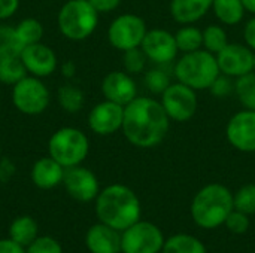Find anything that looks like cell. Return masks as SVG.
Listing matches in <instances>:
<instances>
[{
	"mask_svg": "<svg viewBox=\"0 0 255 253\" xmlns=\"http://www.w3.org/2000/svg\"><path fill=\"white\" fill-rule=\"evenodd\" d=\"M85 245L91 253H121V233L100 222L87 231Z\"/></svg>",
	"mask_w": 255,
	"mask_h": 253,
	"instance_id": "cell-18",
	"label": "cell"
},
{
	"mask_svg": "<svg viewBox=\"0 0 255 253\" xmlns=\"http://www.w3.org/2000/svg\"><path fill=\"white\" fill-rule=\"evenodd\" d=\"M163 231L152 222L137 221L121 233V253H161Z\"/></svg>",
	"mask_w": 255,
	"mask_h": 253,
	"instance_id": "cell-7",
	"label": "cell"
},
{
	"mask_svg": "<svg viewBox=\"0 0 255 253\" xmlns=\"http://www.w3.org/2000/svg\"><path fill=\"white\" fill-rule=\"evenodd\" d=\"M63 185L67 194L73 200L81 203H90L96 200L100 192L96 174L90 169L82 167L81 164L64 169Z\"/></svg>",
	"mask_w": 255,
	"mask_h": 253,
	"instance_id": "cell-12",
	"label": "cell"
},
{
	"mask_svg": "<svg viewBox=\"0 0 255 253\" xmlns=\"http://www.w3.org/2000/svg\"><path fill=\"white\" fill-rule=\"evenodd\" d=\"M242 4H244L247 12L255 15V0H242Z\"/></svg>",
	"mask_w": 255,
	"mask_h": 253,
	"instance_id": "cell-42",
	"label": "cell"
},
{
	"mask_svg": "<svg viewBox=\"0 0 255 253\" xmlns=\"http://www.w3.org/2000/svg\"><path fill=\"white\" fill-rule=\"evenodd\" d=\"M175 40L179 52L188 54L203 48V33L196 25H184L175 33Z\"/></svg>",
	"mask_w": 255,
	"mask_h": 253,
	"instance_id": "cell-24",
	"label": "cell"
},
{
	"mask_svg": "<svg viewBox=\"0 0 255 253\" xmlns=\"http://www.w3.org/2000/svg\"><path fill=\"white\" fill-rule=\"evenodd\" d=\"M212 10L215 18L224 25H238L247 12L242 0H214Z\"/></svg>",
	"mask_w": 255,
	"mask_h": 253,
	"instance_id": "cell-21",
	"label": "cell"
},
{
	"mask_svg": "<svg viewBox=\"0 0 255 253\" xmlns=\"http://www.w3.org/2000/svg\"><path fill=\"white\" fill-rule=\"evenodd\" d=\"M102 94L105 100L127 106L137 97V86L131 75L121 70L109 72L102 81Z\"/></svg>",
	"mask_w": 255,
	"mask_h": 253,
	"instance_id": "cell-17",
	"label": "cell"
},
{
	"mask_svg": "<svg viewBox=\"0 0 255 253\" xmlns=\"http://www.w3.org/2000/svg\"><path fill=\"white\" fill-rule=\"evenodd\" d=\"M142 206L133 189L114 183L102 189L96 198V215L100 222L123 233L140 221Z\"/></svg>",
	"mask_w": 255,
	"mask_h": 253,
	"instance_id": "cell-2",
	"label": "cell"
},
{
	"mask_svg": "<svg viewBox=\"0 0 255 253\" xmlns=\"http://www.w3.org/2000/svg\"><path fill=\"white\" fill-rule=\"evenodd\" d=\"M148 31L146 22L136 13H123L117 16L108 28V40L118 51L139 48Z\"/></svg>",
	"mask_w": 255,
	"mask_h": 253,
	"instance_id": "cell-9",
	"label": "cell"
},
{
	"mask_svg": "<svg viewBox=\"0 0 255 253\" xmlns=\"http://www.w3.org/2000/svg\"><path fill=\"white\" fill-rule=\"evenodd\" d=\"M37 222L31 216H18L9 227V239L22 248H27L37 237Z\"/></svg>",
	"mask_w": 255,
	"mask_h": 253,
	"instance_id": "cell-22",
	"label": "cell"
},
{
	"mask_svg": "<svg viewBox=\"0 0 255 253\" xmlns=\"http://www.w3.org/2000/svg\"><path fill=\"white\" fill-rule=\"evenodd\" d=\"M146 55L142 51V48H133V49H127L123 52V67L124 72H127L128 75H139L143 73L145 67H146Z\"/></svg>",
	"mask_w": 255,
	"mask_h": 253,
	"instance_id": "cell-33",
	"label": "cell"
},
{
	"mask_svg": "<svg viewBox=\"0 0 255 253\" xmlns=\"http://www.w3.org/2000/svg\"><path fill=\"white\" fill-rule=\"evenodd\" d=\"M19 57L27 69V73L36 78L51 76L58 66L55 52L48 45H43L42 42L24 46Z\"/></svg>",
	"mask_w": 255,
	"mask_h": 253,
	"instance_id": "cell-16",
	"label": "cell"
},
{
	"mask_svg": "<svg viewBox=\"0 0 255 253\" xmlns=\"http://www.w3.org/2000/svg\"><path fill=\"white\" fill-rule=\"evenodd\" d=\"M19 6V0H0V19L10 18Z\"/></svg>",
	"mask_w": 255,
	"mask_h": 253,
	"instance_id": "cell-38",
	"label": "cell"
},
{
	"mask_svg": "<svg viewBox=\"0 0 255 253\" xmlns=\"http://www.w3.org/2000/svg\"><path fill=\"white\" fill-rule=\"evenodd\" d=\"M61 73H63V76H66V78L75 76V73H76V66H75V63H73V61H66V63H63V66H61Z\"/></svg>",
	"mask_w": 255,
	"mask_h": 253,
	"instance_id": "cell-41",
	"label": "cell"
},
{
	"mask_svg": "<svg viewBox=\"0 0 255 253\" xmlns=\"http://www.w3.org/2000/svg\"><path fill=\"white\" fill-rule=\"evenodd\" d=\"M124 106L105 100L88 113V127L97 136H111L123 128Z\"/></svg>",
	"mask_w": 255,
	"mask_h": 253,
	"instance_id": "cell-15",
	"label": "cell"
},
{
	"mask_svg": "<svg viewBox=\"0 0 255 253\" xmlns=\"http://www.w3.org/2000/svg\"><path fill=\"white\" fill-rule=\"evenodd\" d=\"M64 167L52 157H43L37 160L31 167V180L40 189H52L63 183Z\"/></svg>",
	"mask_w": 255,
	"mask_h": 253,
	"instance_id": "cell-19",
	"label": "cell"
},
{
	"mask_svg": "<svg viewBox=\"0 0 255 253\" xmlns=\"http://www.w3.org/2000/svg\"><path fill=\"white\" fill-rule=\"evenodd\" d=\"M48 152L64 169L79 166L90 152V140L79 128L63 127L51 136Z\"/></svg>",
	"mask_w": 255,
	"mask_h": 253,
	"instance_id": "cell-6",
	"label": "cell"
},
{
	"mask_svg": "<svg viewBox=\"0 0 255 253\" xmlns=\"http://www.w3.org/2000/svg\"><path fill=\"white\" fill-rule=\"evenodd\" d=\"M25 253H63V249H61V245L55 239L48 237V236H43V237L37 236L27 246Z\"/></svg>",
	"mask_w": 255,
	"mask_h": 253,
	"instance_id": "cell-34",
	"label": "cell"
},
{
	"mask_svg": "<svg viewBox=\"0 0 255 253\" xmlns=\"http://www.w3.org/2000/svg\"><path fill=\"white\" fill-rule=\"evenodd\" d=\"M224 225H226V228H227L230 233H233V234H238V236L245 234V233L250 230V216L235 209V210L229 215V218L226 219Z\"/></svg>",
	"mask_w": 255,
	"mask_h": 253,
	"instance_id": "cell-35",
	"label": "cell"
},
{
	"mask_svg": "<svg viewBox=\"0 0 255 253\" xmlns=\"http://www.w3.org/2000/svg\"><path fill=\"white\" fill-rule=\"evenodd\" d=\"M58 101L69 113H76L84 106V92L75 85H63L58 89Z\"/></svg>",
	"mask_w": 255,
	"mask_h": 253,
	"instance_id": "cell-29",
	"label": "cell"
},
{
	"mask_svg": "<svg viewBox=\"0 0 255 253\" xmlns=\"http://www.w3.org/2000/svg\"><path fill=\"white\" fill-rule=\"evenodd\" d=\"M27 76V69L19 55H10L0 58V82L6 85H15L18 81Z\"/></svg>",
	"mask_w": 255,
	"mask_h": 253,
	"instance_id": "cell-25",
	"label": "cell"
},
{
	"mask_svg": "<svg viewBox=\"0 0 255 253\" xmlns=\"http://www.w3.org/2000/svg\"><path fill=\"white\" fill-rule=\"evenodd\" d=\"M0 253H25V249L10 239L0 240Z\"/></svg>",
	"mask_w": 255,
	"mask_h": 253,
	"instance_id": "cell-40",
	"label": "cell"
},
{
	"mask_svg": "<svg viewBox=\"0 0 255 253\" xmlns=\"http://www.w3.org/2000/svg\"><path fill=\"white\" fill-rule=\"evenodd\" d=\"M161 253H208L205 245L194 236L179 233L164 242Z\"/></svg>",
	"mask_w": 255,
	"mask_h": 253,
	"instance_id": "cell-23",
	"label": "cell"
},
{
	"mask_svg": "<svg viewBox=\"0 0 255 253\" xmlns=\"http://www.w3.org/2000/svg\"><path fill=\"white\" fill-rule=\"evenodd\" d=\"M170 119L160 103L152 97H136L124 106L123 134L136 148L152 149L166 139Z\"/></svg>",
	"mask_w": 255,
	"mask_h": 253,
	"instance_id": "cell-1",
	"label": "cell"
},
{
	"mask_svg": "<svg viewBox=\"0 0 255 253\" xmlns=\"http://www.w3.org/2000/svg\"><path fill=\"white\" fill-rule=\"evenodd\" d=\"M235 209L251 216L255 215V183H247L233 194Z\"/></svg>",
	"mask_w": 255,
	"mask_h": 253,
	"instance_id": "cell-32",
	"label": "cell"
},
{
	"mask_svg": "<svg viewBox=\"0 0 255 253\" xmlns=\"http://www.w3.org/2000/svg\"><path fill=\"white\" fill-rule=\"evenodd\" d=\"M143 82H145L146 89L154 95H161L172 84L169 73L161 66L148 70L143 76Z\"/></svg>",
	"mask_w": 255,
	"mask_h": 253,
	"instance_id": "cell-31",
	"label": "cell"
},
{
	"mask_svg": "<svg viewBox=\"0 0 255 253\" xmlns=\"http://www.w3.org/2000/svg\"><path fill=\"white\" fill-rule=\"evenodd\" d=\"M212 3L214 0H172L170 13L182 25L196 24L212 9Z\"/></svg>",
	"mask_w": 255,
	"mask_h": 253,
	"instance_id": "cell-20",
	"label": "cell"
},
{
	"mask_svg": "<svg viewBox=\"0 0 255 253\" xmlns=\"http://www.w3.org/2000/svg\"><path fill=\"white\" fill-rule=\"evenodd\" d=\"M233 210V194L221 183L205 185L194 195L190 206V213L194 224L203 230L220 228Z\"/></svg>",
	"mask_w": 255,
	"mask_h": 253,
	"instance_id": "cell-3",
	"label": "cell"
},
{
	"mask_svg": "<svg viewBox=\"0 0 255 253\" xmlns=\"http://www.w3.org/2000/svg\"><path fill=\"white\" fill-rule=\"evenodd\" d=\"M254 72H255V51H254Z\"/></svg>",
	"mask_w": 255,
	"mask_h": 253,
	"instance_id": "cell-43",
	"label": "cell"
},
{
	"mask_svg": "<svg viewBox=\"0 0 255 253\" xmlns=\"http://www.w3.org/2000/svg\"><path fill=\"white\" fill-rule=\"evenodd\" d=\"M15 30H16V34H18V37L24 46L31 45V43H37L43 37V25L40 24V21H37L34 18L21 19L16 24Z\"/></svg>",
	"mask_w": 255,
	"mask_h": 253,
	"instance_id": "cell-28",
	"label": "cell"
},
{
	"mask_svg": "<svg viewBox=\"0 0 255 253\" xmlns=\"http://www.w3.org/2000/svg\"><path fill=\"white\" fill-rule=\"evenodd\" d=\"M220 72L232 79L254 72V51L242 43H229L217 55Z\"/></svg>",
	"mask_w": 255,
	"mask_h": 253,
	"instance_id": "cell-13",
	"label": "cell"
},
{
	"mask_svg": "<svg viewBox=\"0 0 255 253\" xmlns=\"http://www.w3.org/2000/svg\"><path fill=\"white\" fill-rule=\"evenodd\" d=\"M227 142L239 152H255V110L244 109L235 113L226 125Z\"/></svg>",
	"mask_w": 255,
	"mask_h": 253,
	"instance_id": "cell-11",
	"label": "cell"
},
{
	"mask_svg": "<svg viewBox=\"0 0 255 253\" xmlns=\"http://www.w3.org/2000/svg\"><path fill=\"white\" fill-rule=\"evenodd\" d=\"M202 33H203V49H206L214 55H217L230 43L227 31L220 24H211L206 28H203Z\"/></svg>",
	"mask_w": 255,
	"mask_h": 253,
	"instance_id": "cell-26",
	"label": "cell"
},
{
	"mask_svg": "<svg viewBox=\"0 0 255 253\" xmlns=\"http://www.w3.org/2000/svg\"><path fill=\"white\" fill-rule=\"evenodd\" d=\"M12 103L24 115H40L49 104V91L36 76H25L12 85Z\"/></svg>",
	"mask_w": 255,
	"mask_h": 253,
	"instance_id": "cell-8",
	"label": "cell"
},
{
	"mask_svg": "<svg viewBox=\"0 0 255 253\" xmlns=\"http://www.w3.org/2000/svg\"><path fill=\"white\" fill-rule=\"evenodd\" d=\"M235 94L245 109L255 110V72L236 79Z\"/></svg>",
	"mask_w": 255,
	"mask_h": 253,
	"instance_id": "cell-27",
	"label": "cell"
},
{
	"mask_svg": "<svg viewBox=\"0 0 255 253\" xmlns=\"http://www.w3.org/2000/svg\"><path fill=\"white\" fill-rule=\"evenodd\" d=\"M209 91L217 98H227L232 92H235V82L232 81V78L220 73V76L211 85Z\"/></svg>",
	"mask_w": 255,
	"mask_h": 253,
	"instance_id": "cell-36",
	"label": "cell"
},
{
	"mask_svg": "<svg viewBox=\"0 0 255 253\" xmlns=\"http://www.w3.org/2000/svg\"><path fill=\"white\" fill-rule=\"evenodd\" d=\"M140 48L145 52L148 61H152L154 64L158 66H166L172 63L179 52L175 34L163 28L148 30L142 40Z\"/></svg>",
	"mask_w": 255,
	"mask_h": 253,
	"instance_id": "cell-14",
	"label": "cell"
},
{
	"mask_svg": "<svg viewBox=\"0 0 255 253\" xmlns=\"http://www.w3.org/2000/svg\"><path fill=\"white\" fill-rule=\"evenodd\" d=\"M88 1L93 4V7H94L99 13L112 12V10H115V9L120 6V3H121V0H88Z\"/></svg>",
	"mask_w": 255,
	"mask_h": 253,
	"instance_id": "cell-37",
	"label": "cell"
},
{
	"mask_svg": "<svg viewBox=\"0 0 255 253\" xmlns=\"http://www.w3.org/2000/svg\"><path fill=\"white\" fill-rule=\"evenodd\" d=\"M244 39H245V45L248 48H251L253 51H255V16L245 24Z\"/></svg>",
	"mask_w": 255,
	"mask_h": 253,
	"instance_id": "cell-39",
	"label": "cell"
},
{
	"mask_svg": "<svg viewBox=\"0 0 255 253\" xmlns=\"http://www.w3.org/2000/svg\"><path fill=\"white\" fill-rule=\"evenodd\" d=\"M24 45L19 40L15 27L10 25H0V58L19 55Z\"/></svg>",
	"mask_w": 255,
	"mask_h": 253,
	"instance_id": "cell-30",
	"label": "cell"
},
{
	"mask_svg": "<svg viewBox=\"0 0 255 253\" xmlns=\"http://www.w3.org/2000/svg\"><path fill=\"white\" fill-rule=\"evenodd\" d=\"M173 73L178 82L196 91H203L211 88L221 72L217 57L202 48L194 52L182 54V57L175 63Z\"/></svg>",
	"mask_w": 255,
	"mask_h": 253,
	"instance_id": "cell-4",
	"label": "cell"
},
{
	"mask_svg": "<svg viewBox=\"0 0 255 253\" xmlns=\"http://www.w3.org/2000/svg\"><path fill=\"white\" fill-rule=\"evenodd\" d=\"M57 21L64 37L79 42L94 33L99 24V12L88 0H69L61 6Z\"/></svg>",
	"mask_w": 255,
	"mask_h": 253,
	"instance_id": "cell-5",
	"label": "cell"
},
{
	"mask_svg": "<svg viewBox=\"0 0 255 253\" xmlns=\"http://www.w3.org/2000/svg\"><path fill=\"white\" fill-rule=\"evenodd\" d=\"M160 103L163 104L167 116L173 122H188L197 112L199 100L197 91L181 84L175 82L161 94Z\"/></svg>",
	"mask_w": 255,
	"mask_h": 253,
	"instance_id": "cell-10",
	"label": "cell"
}]
</instances>
